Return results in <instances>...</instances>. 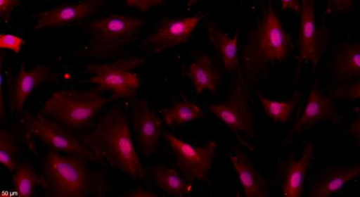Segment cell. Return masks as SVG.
<instances>
[{"instance_id":"e0dca14e","label":"cell","mask_w":360,"mask_h":197,"mask_svg":"<svg viewBox=\"0 0 360 197\" xmlns=\"http://www.w3.org/2000/svg\"><path fill=\"white\" fill-rule=\"evenodd\" d=\"M360 176V164L345 167L328 166L314 182L309 196L328 197L342 189L351 180Z\"/></svg>"},{"instance_id":"30bf717a","label":"cell","mask_w":360,"mask_h":197,"mask_svg":"<svg viewBox=\"0 0 360 197\" xmlns=\"http://www.w3.org/2000/svg\"><path fill=\"white\" fill-rule=\"evenodd\" d=\"M208 15L206 13L202 15L180 19H165L153 34L141 43L142 46L149 48L153 53L182 45L188 42L194 29L200 20Z\"/></svg>"},{"instance_id":"603a6c76","label":"cell","mask_w":360,"mask_h":197,"mask_svg":"<svg viewBox=\"0 0 360 197\" xmlns=\"http://www.w3.org/2000/svg\"><path fill=\"white\" fill-rule=\"evenodd\" d=\"M163 118L169 127H179L202 117L204 113L196 104L189 101L178 102L170 108L162 111Z\"/></svg>"},{"instance_id":"8992f818","label":"cell","mask_w":360,"mask_h":197,"mask_svg":"<svg viewBox=\"0 0 360 197\" xmlns=\"http://www.w3.org/2000/svg\"><path fill=\"white\" fill-rule=\"evenodd\" d=\"M24 122L28 136L35 137L56 152L68 153L82 158L98 160L94 153L75 138L58 122L43 115L33 116L24 113Z\"/></svg>"},{"instance_id":"f546056e","label":"cell","mask_w":360,"mask_h":197,"mask_svg":"<svg viewBox=\"0 0 360 197\" xmlns=\"http://www.w3.org/2000/svg\"><path fill=\"white\" fill-rule=\"evenodd\" d=\"M129 6L136 7L142 12H147L158 6L165 4V0H125Z\"/></svg>"},{"instance_id":"44dd1931","label":"cell","mask_w":360,"mask_h":197,"mask_svg":"<svg viewBox=\"0 0 360 197\" xmlns=\"http://www.w3.org/2000/svg\"><path fill=\"white\" fill-rule=\"evenodd\" d=\"M207 34L215 50L221 56L226 70L235 72L239 68L238 32L233 38L214 26L207 27Z\"/></svg>"},{"instance_id":"6da1fadb","label":"cell","mask_w":360,"mask_h":197,"mask_svg":"<svg viewBox=\"0 0 360 197\" xmlns=\"http://www.w3.org/2000/svg\"><path fill=\"white\" fill-rule=\"evenodd\" d=\"M80 141L98 160H105L134 179L146 180V172L135 151L127 116L120 108H114L103 115Z\"/></svg>"},{"instance_id":"1f68e13d","label":"cell","mask_w":360,"mask_h":197,"mask_svg":"<svg viewBox=\"0 0 360 197\" xmlns=\"http://www.w3.org/2000/svg\"><path fill=\"white\" fill-rule=\"evenodd\" d=\"M350 136L354 139L356 143L360 146V115L352 123L349 129Z\"/></svg>"},{"instance_id":"52a82bcc","label":"cell","mask_w":360,"mask_h":197,"mask_svg":"<svg viewBox=\"0 0 360 197\" xmlns=\"http://www.w3.org/2000/svg\"><path fill=\"white\" fill-rule=\"evenodd\" d=\"M143 24V20L116 13L91 22L89 27L94 37L92 52L104 54L117 51Z\"/></svg>"},{"instance_id":"ffe728a7","label":"cell","mask_w":360,"mask_h":197,"mask_svg":"<svg viewBox=\"0 0 360 197\" xmlns=\"http://www.w3.org/2000/svg\"><path fill=\"white\" fill-rule=\"evenodd\" d=\"M335 76L340 82L360 77V44H344L335 51Z\"/></svg>"},{"instance_id":"7c38bea8","label":"cell","mask_w":360,"mask_h":197,"mask_svg":"<svg viewBox=\"0 0 360 197\" xmlns=\"http://www.w3.org/2000/svg\"><path fill=\"white\" fill-rule=\"evenodd\" d=\"M105 0H84L77 4H64L56 8L40 12L34 15L38 18L36 29L62 26L89 18L102 11Z\"/></svg>"},{"instance_id":"7a4b0ae2","label":"cell","mask_w":360,"mask_h":197,"mask_svg":"<svg viewBox=\"0 0 360 197\" xmlns=\"http://www.w3.org/2000/svg\"><path fill=\"white\" fill-rule=\"evenodd\" d=\"M105 103L98 92L63 90L54 92L41 112L65 127L77 129L90 126Z\"/></svg>"},{"instance_id":"5b68a950","label":"cell","mask_w":360,"mask_h":197,"mask_svg":"<svg viewBox=\"0 0 360 197\" xmlns=\"http://www.w3.org/2000/svg\"><path fill=\"white\" fill-rule=\"evenodd\" d=\"M292 45L291 35L270 3L256 32L255 60L262 64L283 61L289 56Z\"/></svg>"},{"instance_id":"ba28073f","label":"cell","mask_w":360,"mask_h":197,"mask_svg":"<svg viewBox=\"0 0 360 197\" xmlns=\"http://www.w3.org/2000/svg\"><path fill=\"white\" fill-rule=\"evenodd\" d=\"M165 137L176 158L180 171L191 180H204L213 166L218 144L214 141L200 147L165 133Z\"/></svg>"},{"instance_id":"e575fe53","label":"cell","mask_w":360,"mask_h":197,"mask_svg":"<svg viewBox=\"0 0 360 197\" xmlns=\"http://www.w3.org/2000/svg\"><path fill=\"white\" fill-rule=\"evenodd\" d=\"M187 1H188V6H192L193 4H198L199 2L201 1V0H187Z\"/></svg>"},{"instance_id":"484cf974","label":"cell","mask_w":360,"mask_h":197,"mask_svg":"<svg viewBox=\"0 0 360 197\" xmlns=\"http://www.w3.org/2000/svg\"><path fill=\"white\" fill-rule=\"evenodd\" d=\"M16 151L14 138L6 131H0V163L11 172L16 171L18 167L14 160Z\"/></svg>"},{"instance_id":"83f0119b","label":"cell","mask_w":360,"mask_h":197,"mask_svg":"<svg viewBox=\"0 0 360 197\" xmlns=\"http://www.w3.org/2000/svg\"><path fill=\"white\" fill-rule=\"evenodd\" d=\"M25 43V40L18 36L3 33L0 34V49H10L13 52L18 53Z\"/></svg>"},{"instance_id":"836d02e7","label":"cell","mask_w":360,"mask_h":197,"mask_svg":"<svg viewBox=\"0 0 360 197\" xmlns=\"http://www.w3.org/2000/svg\"><path fill=\"white\" fill-rule=\"evenodd\" d=\"M129 196H134V197H141V196H156L155 195L145 191V189H136L135 191L132 192L131 194L129 195Z\"/></svg>"},{"instance_id":"9a60e30c","label":"cell","mask_w":360,"mask_h":197,"mask_svg":"<svg viewBox=\"0 0 360 197\" xmlns=\"http://www.w3.org/2000/svg\"><path fill=\"white\" fill-rule=\"evenodd\" d=\"M314 157V146L309 143L301 157L282 167V189L285 197H301L304 195L307 172Z\"/></svg>"},{"instance_id":"3957f363","label":"cell","mask_w":360,"mask_h":197,"mask_svg":"<svg viewBox=\"0 0 360 197\" xmlns=\"http://www.w3.org/2000/svg\"><path fill=\"white\" fill-rule=\"evenodd\" d=\"M77 156H62L53 150L48 152L41 182L50 194L57 197H82L87 193V174L82 157Z\"/></svg>"},{"instance_id":"5bb4252c","label":"cell","mask_w":360,"mask_h":197,"mask_svg":"<svg viewBox=\"0 0 360 197\" xmlns=\"http://www.w3.org/2000/svg\"><path fill=\"white\" fill-rule=\"evenodd\" d=\"M330 120L340 125L341 117L328 98L316 87H313L307 102L304 113L294 123L290 136L304 132V130L321 121Z\"/></svg>"},{"instance_id":"ac0fdd59","label":"cell","mask_w":360,"mask_h":197,"mask_svg":"<svg viewBox=\"0 0 360 197\" xmlns=\"http://www.w3.org/2000/svg\"><path fill=\"white\" fill-rule=\"evenodd\" d=\"M50 76L49 70L44 65H39L32 70L27 71L23 64L13 87L11 100V112L18 116L27 98L36 87L49 80Z\"/></svg>"},{"instance_id":"d4e9b609","label":"cell","mask_w":360,"mask_h":197,"mask_svg":"<svg viewBox=\"0 0 360 197\" xmlns=\"http://www.w3.org/2000/svg\"><path fill=\"white\" fill-rule=\"evenodd\" d=\"M37 174L27 164L20 165L13 174V184L20 197H30L39 182Z\"/></svg>"},{"instance_id":"277c9868","label":"cell","mask_w":360,"mask_h":197,"mask_svg":"<svg viewBox=\"0 0 360 197\" xmlns=\"http://www.w3.org/2000/svg\"><path fill=\"white\" fill-rule=\"evenodd\" d=\"M142 58H126L117 62L88 68L94 76L89 82L98 85V91H110L113 97L134 96L141 86V78L131 70L143 63Z\"/></svg>"},{"instance_id":"d6a6232c","label":"cell","mask_w":360,"mask_h":197,"mask_svg":"<svg viewBox=\"0 0 360 197\" xmlns=\"http://www.w3.org/2000/svg\"><path fill=\"white\" fill-rule=\"evenodd\" d=\"M283 11L292 9L298 13H301V6L299 0H281Z\"/></svg>"},{"instance_id":"4dcf8cb0","label":"cell","mask_w":360,"mask_h":197,"mask_svg":"<svg viewBox=\"0 0 360 197\" xmlns=\"http://www.w3.org/2000/svg\"><path fill=\"white\" fill-rule=\"evenodd\" d=\"M20 5L19 0H0V12L1 17L6 18Z\"/></svg>"},{"instance_id":"f1b7e54d","label":"cell","mask_w":360,"mask_h":197,"mask_svg":"<svg viewBox=\"0 0 360 197\" xmlns=\"http://www.w3.org/2000/svg\"><path fill=\"white\" fill-rule=\"evenodd\" d=\"M327 6L330 11L337 13L349 12L354 8V0H327Z\"/></svg>"},{"instance_id":"2e32d148","label":"cell","mask_w":360,"mask_h":197,"mask_svg":"<svg viewBox=\"0 0 360 197\" xmlns=\"http://www.w3.org/2000/svg\"><path fill=\"white\" fill-rule=\"evenodd\" d=\"M229 158L238 177L245 196L247 197L268 196L267 182L250 163L243 151L236 149L230 155Z\"/></svg>"},{"instance_id":"d6986e66","label":"cell","mask_w":360,"mask_h":197,"mask_svg":"<svg viewBox=\"0 0 360 197\" xmlns=\"http://www.w3.org/2000/svg\"><path fill=\"white\" fill-rule=\"evenodd\" d=\"M200 96L205 91L215 94L220 83V72L215 68L211 58L205 54H201L198 59L190 65L186 72Z\"/></svg>"},{"instance_id":"4fadbf2b","label":"cell","mask_w":360,"mask_h":197,"mask_svg":"<svg viewBox=\"0 0 360 197\" xmlns=\"http://www.w3.org/2000/svg\"><path fill=\"white\" fill-rule=\"evenodd\" d=\"M314 6V0H302L299 68L304 62H311L316 67L322 54Z\"/></svg>"},{"instance_id":"cb8c5ba5","label":"cell","mask_w":360,"mask_h":197,"mask_svg":"<svg viewBox=\"0 0 360 197\" xmlns=\"http://www.w3.org/2000/svg\"><path fill=\"white\" fill-rule=\"evenodd\" d=\"M257 97L264 109V113L274 122H287L292 118L296 108L299 98H293L285 101H275L257 94Z\"/></svg>"},{"instance_id":"9c48e42d","label":"cell","mask_w":360,"mask_h":197,"mask_svg":"<svg viewBox=\"0 0 360 197\" xmlns=\"http://www.w3.org/2000/svg\"><path fill=\"white\" fill-rule=\"evenodd\" d=\"M210 112L225 124L238 137L252 139L255 136V122L248 103L246 92L239 80L225 102L212 104Z\"/></svg>"},{"instance_id":"4316f807","label":"cell","mask_w":360,"mask_h":197,"mask_svg":"<svg viewBox=\"0 0 360 197\" xmlns=\"http://www.w3.org/2000/svg\"><path fill=\"white\" fill-rule=\"evenodd\" d=\"M333 96L342 99H360V82L337 87L333 91Z\"/></svg>"},{"instance_id":"7402d4cb","label":"cell","mask_w":360,"mask_h":197,"mask_svg":"<svg viewBox=\"0 0 360 197\" xmlns=\"http://www.w3.org/2000/svg\"><path fill=\"white\" fill-rule=\"evenodd\" d=\"M149 173L155 184L169 195L183 196L194 191L191 182L184 180L175 170L158 165L150 167Z\"/></svg>"},{"instance_id":"8fae6325","label":"cell","mask_w":360,"mask_h":197,"mask_svg":"<svg viewBox=\"0 0 360 197\" xmlns=\"http://www.w3.org/2000/svg\"><path fill=\"white\" fill-rule=\"evenodd\" d=\"M134 125L138 141L143 154L147 157L153 155L160 144L162 124L148 102L136 101L132 106Z\"/></svg>"}]
</instances>
